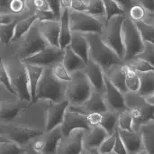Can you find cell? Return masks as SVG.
I'll list each match as a JSON object with an SVG mask.
<instances>
[{
	"mask_svg": "<svg viewBox=\"0 0 154 154\" xmlns=\"http://www.w3.org/2000/svg\"><path fill=\"white\" fill-rule=\"evenodd\" d=\"M89 43V60L98 64L106 74L114 67L124 64V60L101 39L98 33L86 34Z\"/></svg>",
	"mask_w": 154,
	"mask_h": 154,
	"instance_id": "cell-1",
	"label": "cell"
},
{
	"mask_svg": "<svg viewBox=\"0 0 154 154\" xmlns=\"http://www.w3.org/2000/svg\"><path fill=\"white\" fill-rule=\"evenodd\" d=\"M67 83L58 80L52 74L51 68H44L42 76L37 87L34 103L40 99H46L50 102L58 103L66 99Z\"/></svg>",
	"mask_w": 154,
	"mask_h": 154,
	"instance_id": "cell-2",
	"label": "cell"
},
{
	"mask_svg": "<svg viewBox=\"0 0 154 154\" xmlns=\"http://www.w3.org/2000/svg\"><path fill=\"white\" fill-rule=\"evenodd\" d=\"M94 88L88 79L85 73L80 70L74 73L71 81L67 83L65 97L69 101V106H79L89 98Z\"/></svg>",
	"mask_w": 154,
	"mask_h": 154,
	"instance_id": "cell-3",
	"label": "cell"
},
{
	"mask_svg": "<svg viewBox=\"0 0 154 154\" xmlns=\"http://www.w3.org/2000/svg\"><path fill=\"white\" fill-rule=\"evenodd\" d=\"M122 35L125 51L124 58L125 63L135 59L143 52L144 49V42L140 35L135 23L131 20L128 15L125 16V19L123 23Z\"/></svg>",
	"mask_w": 154,
	"mask_h": 154,
	"instance_id": "cell-4",
	"label": "cell"
},
{
	"mask_svg": "<svg viewBox=\"0 0 154 154\" xmlns=\"http://www.w3.org/2000/svg\"><path fill=\"white\" fill-rule=\"evenodd\" d=\"M126 15H117L106 22L103 32L100 34L103 42L110 47L123 60L125 58V47L123 42L122 26Z\"/></svg>",
	"mask_w": 154,
	"mask_h": 154,
	"instance_id": "cell-5",
	"label": "cell"
},
{
	"mask_svg": "<svg viewBox=\"0 0 154 154\" xmlns=\"http://www.w3.org/2000/svg\"><path fill=\"white\" fill-rule=\"evenodd\" d=\"M69 18L72 32L101 34L106 26V22H103L97 17L92 16L86 12H76L69 9Z\"/></svg>",
	"mask_w": 154,
	"mask_h": 154,
	"instance_id": "cell-6",
	"label": "cell"
},
{
	"mask_svg": "<svg viewBox=\"0 0 154 154\" xmlns=\"http://www.w3.org/2000/svg\"><path fill=\"white\" fill-rule=\"evenodd\" d=\"M38 23L39 21L22 38V43L18 50V58L21 61L33 56L49 46L39 30Z\"/></svg>",
	"mask_w": 154,
	"mask_h": 154,
	"instance_id": "cell-7",
	"label": "cell"
},
{
	"mask_svg": "<svg viewBox=\"0 0 154 154\" xmlns=\"http://www.w3.org/2000/svg\"><path fill=\"white\" fill-rule=\"evenodd\" d=\"M63 57V50H61L60 48H56L49 45L40 52L34 54L33 56L22 60V62L40 66L42 68H51L54 65L62 62Z\"/></svg>",
	"mask_w": 154,
	"mask_h": 154,
	"instance_id": "cell-8",
	"label": "cell"
},
{
	"mask_svg": "<svg viewBox=\"0 0 154 154\" xmlns=\"http://www.w3.org/2000/svg\"><path fill=\"white\" fill-rule=\"evenodd\" d=\"M9 74L12 79L13 88L16 93V97H18L21 100L28 101L31 104L32 95L30 89V83L24 64L20 60L19 66L14 68V73L9 72Z\"/></svg>",
	"mask_w": 154,
	"mask_h": 154,
	"instance_id": "cell-9",
	"label": "cell"
},
{
	"mask_svg": "<svg viewBox=\"0 0 154 154\" xmlns=\"http://www.w3.org/2000/svg\"><path fill=\"white\" fill-rule=\"evenodd\" d=\"M105 87L104 97L108 110L116 113L126 110L125 95L111 83L106 75H105Z\"/></svg>",
	"mask_w": 154,
	"mask_h": 154,
	"instance_id": "cell-10",
	"label": "cell"
},
{
	"mask_svg": "<svg viewBox=\"0 0 154 154\" xmlns=\"http://www.w3.org/2000/svg\"><path fill=\"white\" fill-rule=\"evenodd\" d=\"M69 106V103L67 99L58 103L50 102L47 110L45 133H50L57 127L61 126Z\"/></svg>",
	"mask_w": 154,
	"mask_h": 154,
	"instance_id": "cell-11",
	"label": "cell"
},
{
	"mask_svg": "<svg viewBox=\"0 0 154 154\" xmlns=\"http://www.w3.org/2000/svg\"><path fill=\"white\" fill-rule=\"evenodd\" d=\"M68 109L70 111H74V112L85 115V116L88 114H92V113L102 114V113L108 111L106 103L105 101L104 94L95 89L93 90L89 98L82 106H69Z\"/></svg>",
	"mask_w": 154,
	"mask_h": 154,
	"instance_id": "cell-12",
	"label": "cell"
},
{
	"mask_svg": "<svg viewBox=\"0 0 154 154\" xmlns=\"http://www.w3.org/2000/svg\"><path fill=\"white\" fill-rule=\"evenodd\" d=\"M86 131L79 129L63 137L56 154H80L84 150V136Z\"/></svg>",
	"mask_w": 154,
	"mask_h": 154,
	"instance_id": "cell-13",
	"label": "cell"
},
{
	"mask_svg": "<svg viewBox=\"0 0 154 154\" xmlns=\"http://www.w3.org/2000/svg\"><path fill=\"white\" fill-rule=\"evenodd\" d=\"M79 129L84 130L86 131V133L90 131L91 128L88 123L87 116L74 112V111H70L68 109L65 114L64 121L61 125L63 136L66 137L71 132L75 130H79Z\"/></svg>",
	"mask_w": 154,
	"mask_h": 154,
	"instance_id": "cell-14",
	"label": "cell"
},
{
	"mask_svg": "<svg viewBox=\"0 0 154 154\" xmlns=\"http://www.w3.org/2000/svg\"><path fill=\"white\" fill-rule=\"evenodd\" d=\"M7 129V136L10 141L14 142L22 146V144H25L28 142H32L41 136H42L45 132H42L39 129L23 127V126H8Z\"/></svg>",
	"mask_w": 154,
	"mask_h": 154,
	"instance_id": "cell-15",
	"label": "cell"
},
{
	"mask_svg": "<svg viewBox=\"0 0 154 154\" xmlns=\"http://www.w3.org/2000/svg\"><path fill=\"white\" fill-rule=\"evenodd\" d=\"M39 30L48 42L49 45L60 48V22L51 21H39Z\"/></svg>",
	"mask_w": 154,
	"mask_h": 154,
	"instance_id": "cell-16",
	"label": "cell"
},
{
	"mask_svg": "<svg viewBox=\"0 0 154 154\" xmlns=\"http://www.w3.org/2000/svg\"><path fill=\"white\" fill-rule=\"evenodd\" d=\"M82 71L85 73L87 78L88 79L94 89L104 94L105 88H106L105 87V75L106 74L104 70L102 69V68L98 64L89 60V62L82 69Z\"/></svg>",
	"mask_w": 154,
	"mask_h": 154,
	"instance_id": "cell-17",
	"label": "cell"
},
{
	"mask_svg": "<svg viewBox=\"0 0 154 154\" xmlns=\"http://www.w3.org/2000/svg\"><path fill=\"white\" fill-rule=\"evenodd\" d=\"M85 62H89V43L87 35L80 32H72L71 41L69 45Z\"/></svg>",
	"mask_w": 154,
	"mask_h": 154,
	"instance_id": "cell-18",
	"label": "cell"
},
{
	"mask_svg": "<svg viewBox=\"0 0 154 154\" xmlns=\"http://www.w3.org/2000/svg\"><path fill=\"white\" fill-rule=\"evenodd\" d=\"M118 132L129 154H134L144 149L143 143V137L140 131H123L118 128Z\"/></svg>",
	"mask_w": 154,
	"mask_h": 154,
	"instance_id": "cell-19",
	"label": "cell"
},
{
	"mask_svg": "<svg viewBox=\"0 0 154 154\" xmlns=\"http://www.w3.org/2000/svg\"><path fill=\"white\" fill-rule=\"evenodd\" d=\"M109 136L108 133L101 126L92 127L84 136V149L90 150L99 148L103 142Z\"/></svg>",
	"mask_w": 154,
	"mask_h": 154,
	"instance_id": "cell-20",
	"label": "cell"
},
{
	"mask_svg": "<svg viewBox=\"0 0 154 154\" xmlns=\"http://www.w3.org/2000/svg\"><path fill=\"white\" fill-rule=\"evenodd\" d=\"M62 63L66 68V69L71 75H73L78 71L82 70L87 66L86 62L78 54H76L69 46H68L64 50V57H63Z\"/></svg>",
	"mask_w": 154,
	"mask_h": 154,
	"instance_id": "cell-21",
	"label": "cell"
},
{
	"mask_svg": "<svg viewBox=\"0 0 154 154\" xmlns=\"http://www.w3.org/2000/svg\"><path fill=\"white\" fill-rule=\"evenodd\" d=\"M61 126L57 127L50 133H45L42 135L44 142V149L42 154H56L58 147L63 138Z\"/></svg>",
	"mask_w": 154,
	"mask_h": 154,
	"instance_id": "cell-22",
	"label": "cell"
},
{
	"mask_svg": "<svg viewBox=\"0 0 154 154\" xmlns=\"http://www.w3.org/2000/svg\"><path fill=\"white\" fill-rule=\"evenodd\" d=\"M23 64H24V67L28 75L29 83H30V89H31V95H32V103L30 105H32V104H34L37 87L42 76L44 68L36 66V65H32V64H26V63H23Z\"/></svg>",
	"mask_w": 154,
	"mask_h": 154,
	"instance_id": "cell-23",
	"label": "cell"
},
{
	"mask_svg": "<svg viewBox=\"0 0 154 154\" xmlns=\"http://www.w3.org/2000/svg\"><path fill=\"white\" fill-rule=\"evenodd\" d=\"M69 9H62L61 18H60V48L61 50H65L70 43L72 32L70 30L69 25Z\"/></svg>",
	"mask_w": 154,
	"mask_h": 154,
	"instance_id": "cell-24",
	"label": "cell"
},
{
	"mask_svg": "<svg viewBox=\"0 0 154 154\" xmlns=\"http://www.w3.org/2000/svg\"><path fill=\"white\" fill-rule=\"evenodd\" d=\"M106 75L109 79V80L111 81V83L117 89H119L124 95H125L126 93H128V88L126 87L125 74L124 69H123V64L114 67Z\"/></svg>",
	"mask_w": 154,
	"mask_h": 154,
	"instance_id": "cell-25",
	"label": "cell"
},
{
	"mask_svg": "<svg viewBox=\"0 0 154 154\" xmlns=\"http://www.w3.org/2000/svg\"><path fill=\"white\" fill-rule=\"evenodd\" d=\"M140 77L139 95L145 99L154 94V72L138 73Z\"/></svg>",
	"mask_w": 154,
	"mask_h": 154,
	"instance_id": "cell-26",
	"label": "cell"
},
{
	"mask_svg": "<svg viewBox=\"0 0 154 154\" xmlns=\"http://www.w3.org/2000/svg\"><path fill=\"white\" fill-rule=\"evenodd\" d=\"M140 133L143 137L144 150L148 154H154V121L142 125Z\"/></svg>",
	"mask_w": 154,
	"mask_h": 154,
	"instance_id": "cell-27",
	"label": "cell"
},
{
	"mask_svg": "<svg viewBox=\"0 0 154 154\" xmlns=\"http://www.w3.org/2000/svg\"><path fill=\"white\" fill-rule=\"evenodd\" d=\"M123 69L125 74L126 87L128 88V92L137 93L140 89L139 74L128 63L123 64Z\"/></svg>",
	"mask_w": 154,
	"mask_h": 154,
	"instance_id": "cell-28",
	"label": "cell"
},
{
	"mask_svg": "<svg viewBox=\"0 0 154 154\" xmlns=\"http://www.w3.org/2000/svg\"><path fill=\"white\" fill-rule=\"evenodd\" d=\"M104 4L106 7V22L109 21L111 18L117 15H126V6L125 2L115 0H104Z\"/></svg>",
	"mask_w": 154,
	"mask_h": 154,
	"instance_id": "cell-29",
	"label": "cell"
},
{
	"mask_svg": "<svg viewBox=\"0 0 154 154\" xmlns=\"http://www.w3.org/2000/svg\"><path fill=\"white\" fill-rule=\"evenodd\" d=\"M38 21L39 18L35 13L25 19L19 20L15 27V34L14 40H18L20 38H23Z\"/></svg>",
	"mask_w": 154,
	"mask_h": 154,
	"instance_id": "cell-30",
	"label": "cell"
},
{
	"mask_svg": "<svg viewBox=\"0 0 154 154\" xmlns=\"http://www.w3.org/2000/svg\"><path fill=\"white\" fill-rule=\"evenodd\" d=\"M118 115L119 113H116L109 110L105 113H102V120L100 126L104 128L109 135L115 134L118 126Z\"/></svg>",
	"mask_w": 154,
	"mask_h": 154,
	"instance_id": "cell-31",
	"label": "cell"
},
{
	"mask_svg": "<svg viewBox=\"0 0 154 154\" xmlns=\"http://www.w3.org/2000/svg\"><path fill=\"white\" fill-rule=\"evenodd\" d=\"M134 23L143 42H150L154 44V23H149L145 21H139Z\"/></svg>",
	"mask_w": 154,
	"mask_h": 154,
	"instance_id": "cell-32",
	"label": "cell"
},
{
	"mask_svg": "<svg viewBox=\"0 0 154 154\" xmlns=\"http://www.w3.org/2000/svg\"><path fill=\"white\" fill-rule=\"evenodd\" d=\"M19 112V106L17 103H2L0 118L2 120H12L16 117Z\"/></svg>",
	"mask_w": 154,
	"mask_h": 154,
	"instance_id": "cell-33",
	"label": "cell"
},
{
	"mask_svg": "<svg viewBox=\"0 0 154 154\" xmlns=\"http://www.w3.org/2000/svg\"><path fill=\"white\" fill-rule=\"evenodd\" d=\"M18 21L19 20L17 19L12 23L6 25H0V38L4 44L7 45L10 42L14 41L15 34V27Z\"/></svg>",
	"mask_w": 154,
	"mask_h": 154,
	"instance_id": "cell-34",
	"label": "cell"
},
{
	"mask_svg": "<svg viewBox=\"0 0 154 154\" xmlns=\"http://www.w3.org/2000/svg\"><path fill=\"white\" fill-rule=\"evenodd\" d=\"M88 14L95 16V17H105L106 21V7L104 4V0H91L88 1V10L87 12Z\"/></svg>",
	"mask_w": 154,
	"mask_h": 154,
	"instance_id": "cell-35",
	"label": "cell"
},
{
	"mask_svg": "<svg viewBox=\"0 0 154 154\" xmlns=\"http://www.w3.org/2000/svg\"><path fill=\"white\" fill-rule=\"evenodd\" d=\"M118 128L123 131H134V119L128 109L119 113Z\"/></svg>",
	"mask_w": 154,
	"mask_h": 154,
	"instance_id": "cell-36",
	"label": "cell"
},
{
	"mask_svg": "<svg viewBox=\"0 0 154 154\" xmlns=\"http://www.w3.org/2000/svg\"><path fill=\"white\" fill-rule=\"evenodd\" d=\"M26 149L23 148L18 143L6 141L0 143V154H25Z\"/></svg>",
	"mask_w": 154,
	"mask_h": 154,
	"instance_id": "cell-37",
	"label": "cell"
},
{
	"mask_svg": "<svg viewBox=\"0 0 154 154\" xmlns=\"http://www.w3.org/2000/svg\"><path fill=\"white\" fill-rule=\"evenodd\" d=\"M51 71H52L53 76L58 80L63 83H69L72 79V75L66 69L62 62L58 63L54 65L53 67H51Z\"/></svg>",
	"mask_w": 154,
	"mask_h": 154,
	"instance_id": "cell-38",
	"label": "cell"
},
{
	"mask_svg": "<svg viewBox=\"0 0 154 154\" xmlns=\"http://www.w3.org/2000/svg\"><path fill=\"white\" fill-rule=\"evenodd\" d=\"M0 80L1 83L3 84V86L5 88V89L10 92L12 95L16 96V93L13 88V84H12V79L8 71V69L5 67V64L4 63V60L1 61L0 64Z\"/></svg>",
	"mask_w": 154,
	"mask_h": 154,
	"instance_id": "cell-39",
	"label": "cell"
},
{
	"mask_svg": "<svg viewBox=\"0 0 154 154\" xmlns=\"http://www.w3.org/2000/svg\"><path fill=\"white\" fill-rule=\"evenodd\" d=\"M128 63L137 73H146V72H154V67L150 64L149 62L141 60V59H134L128 62Z\"/></svg>",
	"mask_w": 154,
	"mask_h": 154,
	"instance_id": "cell-40",
	"label": "cell"
},
{
	"mask_svg": "<svg viewBox=\"0 0 154 154\" xmlns=\"http://www.w3.org/2000/svg\"><path fill=\"white\" fill-rule=\"evenodd\" d=\"M146 15H147V12L138 2L131 6L129 13H128V16L134 22L144 21V18Z\"/></svg>",
	"mask_w": 154,
	"mask_h": 154,
	"instance_id": "cell-41",
	"label": "cell"
},
{
	"mask_svg": "<svg viewBox=\"0 0 154 154\" xmlns=\"http://www.w3.org/2000/svg\"><path fill=\"white\" fill-rule=\"evenodd\" d=\"M116 132L115 134L109 135L100 145L98 148L99 152L102 154H112L114 152L115 149V144H116Z\"/></svg>",
	"mask_w": 154,
	"mask_h": 154,
	"instance_id": "cell-42",
	"label": "cell"
},
{
	"mask_svg": "<svg viewBox=\"0 0 154 154\" xmlns=\"http://www.w3.org/2000/svg\"><path fill=\"white\" fill-rule=\"evenodd\" d=\"M135 59L143 60L149 62L150 64H152L154 67V44L150 43V42H145L143 52L139 56H137Z\"/></svg>",
	"mask_w": 154,
	"mask_h": 154,
	"instance_id": "cell-43",
	"label": "cell"
},
{
	"mask_svg": "<svg viewBox=\"0 0 154 154\" xmlns=\"http://www.w3.org/2000/svg\"><path fill=\"white\" fill-rule=\"evenodd\" d=\"M116 144H115V149H114V152L115 154H129L125 145L124 143V142L122 141L119 132H118V128H116Z\"/></svg>",
	"mask_w": 154,
	"mask_h": 154,
	"instance_id": "cell-44",
	"label": "cell"
},
{
	"mask_svg": "<svg viewBox=\"0 0 154 154\" xmlns=\"http://www.w3.org/2000/svg\"><path fill=\"white\" fill-rule=\"evenodd\" d=\"M49 5L51 7V12L54 14L55 21H60L61 18V14H62V8L60 5V1H54V0H50Z\"/></svg>",
	"mask_w": 154,
	"mask_h": 154,
	"instance_id": "cell-45",
	"label": "cell"
},
{
	"mask_svg": "<svg viewBox=\"0 0 154 154\" xmlns=\"http://www.w3.org/2000/svg\"><path fill=\"white\" fill-rule=\"evenodd\" d=\"M9 10L12 14H20L25 8V3L21 0H12L9 4Z\"/></svg>",
	"mask_w": 154,
	"mask_h": 154,
	"instance_id": "cell-46",
	"label": "cell"
},
{
	"mask_svg": "<svg viewBox=\"0 0 154 154\" xmlns=\"http://www.w3.org/2000/svg\"><path fill=\"white\" fill-rule=\"evenodd\" d=\"M87 119H88V123L90 128L96 127V126H100L101 120H102V114H100V113L88 114V115H87Z\"/></svg>",
	"mask_w": 154,
	"mask_h": 154,
	"instance_id": "cell-47",
	"label": "cell"
},
{
	"mask_svg": "<svg viewBox=\"0 0 154 154\" xmlns=\"http://www.w3.org/2000/svg\"><path fill=\"white\" fill-rule=\"evenodd\" d=\"M88 5V1L72 0L71 1L70 10H73V11H76V12H87Z\"/></svg>",
	"mask_w": 154,
	"mask_h": 154,
	"instance_id": "cell-48",
	"label": "cell"
},
{
	"mask_svg": "<svg viewBox=\"0 0 154 154\" xmlns=\"http://www.w3.org/2000/svg\"><path fill=\"white\" fill-rule=\"evenodd\" d=\"M33 7L35 8V12H49L51 11L49 1L46 0H35L32 2Z\"/></svg>",
	"mask_w": 154,
	"mask_h": 154,
	"instance_id": "cell-49",
	"label": "cell"
},
{
	"mask_svg": "<svg viewBox=\"0 0 154 154\" xmlns=\"http://www.w3.org/2000/svg\"><path fill=\"white\" fill-rule=\"evenodd\" d=\"M15 20H17V19L11 13H4V12H2L0 14V25H6V24L12 23Z\"/></svg>",
	"mask_w": 154,
	"mask_h": 154,
	"instance_id": "cell-50",
	"label": "cell"
},
{
	"mask_svg": "<svg viewBox=\"0 0 154 154\" xmlns=\"http://www.w3.org/2000/svg\"><path fill=\"white\" fill-rule=\"evenodd\" d=\"M138 3L145 9L147 14L154 13V0H141Z\"/></svg>",
	"mask_w": 154,
	"mask_h": 154,
	"instance_id": "cell-51",
	"label": "cell"
},
{
	"mask_svg": "<svg viewBox=\"0 0 154 154\" xmlns=\"http://www.w3.org/2000/svg\"><path fill=\"white\" fill-rule=\"evenodd\" d=\"M25 154H42V153H40V152H36L35 150H33V149H32V147L31 145H29V147L26 149V153Z\"/></svg>",
	"mask_w": 154,
	"mask_h": 154,
	"instance_id": "cell-52",
	"label": "cell"
},
{
	"mask_svg": "<svg viewBox=\"0 0 154 154\" xmlns=\"http://www.w3.org/2000/svg\"><path fill=\"white\" fill-rule=\"evenodd\" d=\"M88 152H89V153L90 154H102L100 152H99V150H98V148H95V149H90V150H88Z\"/></svg>",
	"mask_w": 154,
	"mask_h": 154,
	"instance_id": "cell-53",
	"label": "cell"
},
{
	"mask_svg": "<svg viewBox=\"0 0 154 154\" xmlns=\"http://www.w3.org/2000/svg\"><path fill=\"white\" fill-rule=\"evenodd\" d=\"M146 101H147L150 105L154 106V94L152 96V97H150L146 98Z\"/></svg>",
	"mask_w": 154,
	"mask_h": 154,
	"instance_id": "cell-54",
	"label": "cell"
},
{
	"mask_svg": "<svg viewBox=\"0 0 154 154\" xmlns=\"http://www.w3.org/2000/svg\"><path fill=\"white\" fill-rule=\"evenodd\" d=\"M134 154H148V152H147L144 149H143V150H141L140 152H136V153Z\"/></svg>",
	"mask_w": 154,
	"mask_h": 154,
	"instance_id": "cell-55",
	"label": "cell"
},
{
	"mask_svg": "<svg viewBox=\"0 0 154 154\" xmlns=\"http://www.w3.org/2000/svg\"><path fill=\"white\" fill-rule=\"evenodd\" d=\"M80 154H90L89 153V152H88V150H86V149H84L81 152H80Z\"/></svg>",
	"mask_w": 154,
	"mask_h": 154,
	"instance_id": "cell-56",
	"label": "cell"
},
{
	"mask_svg": "<svg viewBox=\"0 0 154 154\" xmlns=\"http://www.w3.org/2000/svg\"><path fill=\"white\" fill-rule=\"evenodd\" d=\"M148 14V16H149L150 18H152L154 21V13H152V14Z\"/></svg>",
	"mask_w": 154,
	"mask_h": 154,
	"instance_id": "cell-57",
	"label": "cell"
},
{
	"mask_svg": "<svg viewBox=\"0 0 154 154\" xmlns=\"http://www.w3.org/2000/svg\"><path fill=\"white\" fill-rule=\"evenodd\" d=\"M153 121H154V118H153Z\"/></svg>",
	"mask_w": 154,
	"mask_h": 154,
	"instance_id": "cell-58",
	"label": "cell"
},
{
	"mask_svg": "<svg viewBox=\"0 0 154 154\" xmlns=\"http://www.w3.org/2000/svg\"><path fill=\"white\" fill-rule=\"evenodd\" d=\"M112 154H115V153H112Z\"/></svg>",
	"mask_w": 154,
	"mask_h": 154,
	"instance_id": "cell-59",
	"label": "cell"
}]
</instances>
